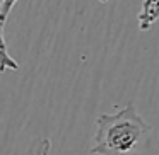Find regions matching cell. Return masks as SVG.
<instances>
[{
	"label": "cell",
	"mask_w": 159,
	"mask_h": 155,
	"mask_svg": "<svg viewBox=\"0 0 159 155\" xmlns=\"http://www.w3.org/2000/svg\"><path fill=\"white\" fill-rule=\"evenodd\" d=\"M103 2H106V0H103Z\"/></svg>",
	"instance_id": "obj_5"
},
{
	"label": "cell",
	"mask_w": 159,
	"mask_h": 155,
	"mask_svg": "<svg viewBox=\"0 0 159 155\" xmlns=\"http://www.w3.org/2000/svg\"><path fill=\"white\" fill-rule=\"evenodd\" d=\"M7 68H17V63L9 56L7 45H5V38H4V31H2V70H7Z\"/></svg>",
	"instance_id": "obj_2"
},
{
	"label": "cell",
	"mask_w": 159,
	"mask_h": 155,
	"mask_svg": "<svg viewBox=\"0 0 159 155\" xmlns=\"http://www.w3.org/2000/svg\"><path fill=\"white\" fill-rule=\"evenodd\" d=\"M16 2L17 0H0V22H2V31L5 28V21H7L9 12L16 5Z\"/></svg>",
	"instance_id": "obj_3"
},
{
	"label": "cell",
	"mask_w": 159,
	"mask_h": 155,
	"mask_svg": "<svg viewBox=\"0 0 159 155\" xmlns=\"http://www.w3.org/2000/svg\"><path fill=\"white\" fill-rule=\"evenodd\" d=\"M157 155H159V152H157Z\"/></svg>",
	"instance_id": "obj_6"
},
{
	"label": "cell",
	"mask_w": 159,
	"mask_h": 155,
	"mask_svg": "<svg viewBox=\"0 0 159 155\" xmlns=\"http://www.w3.org/2000/svg\"><path fill=\"white\" fill-rule=\"evenodd\" d=\"M149 131L134 104H127L113 114H101L91 155H130L145 141Z\"/></svg>",
	"instance_id": "obj_1"
},
{
	"label": "cell",
	"mask_w": 159,
	"mask_h": 155,
	"mask_svg": "<svg viewBox=\"0 0 159 155\" xmlns=\"http://www.w3.org/2000/svg\"><path fill=\"white\" fill-rule=\"evenodd\" d=\"M48 147H50L48 140L39 141V145L33 150V155H48Z\"/></svg>",
	"instance_id": "obj_4"
}]
</instances>
